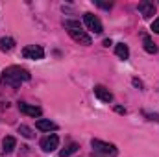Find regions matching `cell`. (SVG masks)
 Returning <instances> with one entry per match:
<instances>
[{
  "mask_svg": "<svg viewBox=\"0 0 159 157\" xmlns=\"http://www.w3.org/2000/svg\"><path fill=\"white\" fill-rule=\"evenodd\" d=\"M94 96H96L98 100L106 102V104H111V102H113V92H111L109 89H106L104 85H96V87H94Z\"/></svg>",
  "mask_w": 159,
  "mask_h": 157,
  "instance_id": "52a82bcc",
  "label": "cell"
},
{
  "mask_svg": "<svg viewBox=\"0 0 159 157\" xmlns=\"http://www.w3.org/2000/svg\"><path fill=\"white\" fill-rule=\"evenodd\" d=\"M2 146H4V152L6 154H11L13 150H15V146H17V141H15V137H4V141H2Z\"/></svg>",
  "mask_w": 159,
  "mask_h": 157,
  "instance_id": "7c38bea8",
  "label": "cell"
},
{
  "mask_svg": "<svg viewBox=\"0 0 159 157\" xmlns=\"http://www.w3.org/2000/svg\"><path fill=\"white\" fill-rule=\"evenodd\" d=\"M115 54L119 56L120 59H128V57H129V48H128L124 43H119V44L115 46Z\"/></svg>",
  "mask_w": 159,
  "mask_h": 157,
  "instance_id": "5bb4252c",
  "label": "cell"
},
{
  "mask_svg": "<svg viewBox=\"0 0 159 157\" xmlns=\"http://www.w3.org/2000/svg\"><path fill=\"white\" fill-rule=\"evenodd\" d=\"M133 85H135V87H139V89H143V81H139L137 78H133Z\"/></svg>",
  "mask_w": 159,
  "mask_h": 157,
  "instance_id": "44dd1931",
  "label": "cell"
},
{
  "mask_svg": "<svg viewBox=\"0 0 159 157\" xmlns=\"http://www.w3.org/2000/svg\"><path fill=\"white\" fill-rule=\"evenodd\" d=\"M65 28H81L80 20H65Z\"/></svg>",
  "mask_w": 159,
  "mask_h": 157,
  "instance_id": "e0dca14e",
  "label": "cell"
},
{
  "mask_svg": "<svg viewBox=\"0 0 159 157\" xmlns=\"http://www.w3.org/2000/svg\"><path fill=\"white\" fill-rule=\"evenodd\" d=\"M94 4H96V6H100V7H104V9H111V7H113V4H111V2H109V4H106V2H100V0H96Z\"/></svg>",
  "mask_w": 159,
  "mask_h": 157,
  "instance_id": "ac0fdd59",
  "label": "cell"
},
{
  "mask_svg": "<svg viewBox=\"0 0 159 157\" xmlns=\"http://www.w3.org/2000/svg\"><path fill=\"white\" fill-rule=\"evenodd\" d=\"M15 48V39H11V37H2L0 39V50L2 52H11Z\"/></svg>",
  "mask_w": 159,
  "mask_h": 157,
  "instance_id": "4fadbf2b",
  "label": "cell"
},
{
  "mask_svg": "<svg viewBox=\"0 0 159 157\" xmlns=\"http://www.w3.org/2000/svg\"><path fill=\"white\" fill-rule=\"evenodd\" d=\"M91 146L94 148V154H100V155H117V146L111 144V142H104L100 139H93L91 141Z\"/></svg>",
  "mask_w": 159,
  "mask_h": 157,
  "instance_id": "7a4b0ae2",
  "label": "cell"
},
{
  "mask_svg": "<svg viewBox=\"0 0 159 157\" xmlns=\"http://www.w3.org/2000/svg\"><path fill=\"white\" fill-rule=\"evenodd\" d=\"M80 150V144H76V142H70L67 148H63L61 152H59V157H70L72 154H76Z\"/></svg>",
  "mask_w": 159,
  "mask_h": 157,
  "instance_id": "9a60e30c",
  "label": "cell"
},
{
  "mask_svg": "<svg viewBox=\"0 0 159 157\" xmlns=\"http://www.w3.org/2000/svg\"><path fill=\"white\" fill-rule=\"evenodd\" d=\"M67 32H69V35L76 41V43L83 44V46H89V44L93 43L91 35H89L85 30H81V28H67Z\"/></svg>",
  "mask_w": 159,
  "mask_h": 157,
  "instance_id": "3957f363",
  "label": "cell"
},
{
  "mask_svg": "<svg viewBox=\"0 0 159 157\" xmlns=\"http://www.w3.org/2000/svg\"><path fill=\"white\" fill-rule=\"evenodd\" d=\"M143 46H144V50H146L148 54H157V46H156V43L152 41L150 35H144V37H143Z\"/></svg>",
  "mask_w": 159,
  "mask_h": 157,
  "instance_id": "8fae6325",
  "label": "cell"
},
{
  "mask_svg": "<svg viewBox=\"0 0 159 157\" xmlns=\"http://www.w3.org/2000/svg\"><path fill=\"white\" fill-rule=\"evenodd\" d=\"M139 11H141V15L144 19H150V17L156 15V6H154V2L143 0V2H139Z\"/></svg>",
  "mask_w": 159,
  "mask_h": 157,
  "instance_id": "9c48e42d",
  "label": "cell"
},
{
  "mask_svg": "<svg viewBox=\"0 0 159 157\" xmlns=\"http://www.w3.org/2000/svg\"><path fill=\"white\" fill-rule=\"evenodd\" d=\"M22 56L26 59H43L44 57V50L39 44H28V46L22 48Z\"/></svg>",
  "mask_w": 159,
  "mask_h": 157,
  "instance_id": "8992f818",
  "label": "cell"
},
{
  "mask_svg": "<svg viewBox=\"0 0 159 157\" xmlns=\"http://www.w3.org/2000/svg\"><path fill=\"white\" fill-rule=\"evenodd\" d=\"M111 44H113V43H111V39H104V46H107V48H109Z\"/></svg>",
  "mask_w": 159,
  "mask_h": 157,
  "instance_id": "7402d4cb",
  "label": "cell"
},
{
  "mask_svg": "<svg viewBox=\"0 0 159 157\" xmlns=\"http://www.w3.org/2000/svg\"><path fill=\"white\" fill-rule=\"evenodd\" d=\"M30 72L26 70V69H22V67H17V65H13V67H7L4 72H2V83L4 85H9V87H19L20 83H24V81H30Z\"/></svg>",
  "mask_w": 159,
  "mask_h": 157,
  "instance_id": "6da1fadb",
  "label": "cell"
},
{
  "mask_svg": "<svg viewBox=\"0 0 159 157\" xmlns=\"http://www.w3.org/2000/svg\"><path fill=\"white\" fill-rule=\"evenodd\" d=\"M83 22H85V26H87L91 32H94V34H102V32H104V26H102L100 19H98L96 15H93V13H83Z\"/></svg>",
  "mask_w": 159,
  "mask_h": 157,
  "instance_id": "5b68a950",
  "label": "cell"
},
{
  "mask_svg": "<svg viewBox=\"0 0 159 157\" xmlns=\"http://www.w3.org/2000/svg\"><path fill=\"white\" fill-rule=\"evenodd\" d=\"M152 32H154V34H159V17L152 22Z\"/></svg>",
  "mask_w": 159,
  "mask_h": 157,
  "instance_id": "d6986e66",
  "label": "cell"
},
{
  "mask_svg": "<svg viewBox=\"0 0 159 157\" xmlns=\"http://www.w3.org/2000/svg\"><path fill=\"white\" fill-rule=\"evenodd\" d=\"M41 150L43 152H46V154H50V152H54L57 146H59V137L56 135V133H50V135H46V137H43L39 142Z\"/></svg>",
  "mask_w": 159,
  "mask_h": 157,
  "instance_id": "277c9868",
  "label": "cell"
},
{
  "mask_svg": "<svg viewBox=\"0 0 159 157\" xmlns=\"http://www.w3.org/2000/svg\"><path fill=\"white\" fill-rule=\"evenodd\" d=\"M19 111L28 115V117H34V118H39L43 115V109L37 107V105H30V104H19Z\"/></svg>",
  "mask_w": 159,
  "mask_h": 157,
  "instance_id": "ba28073f",
  "label": "cell"
},
{
  "mask_svg": "<svg viewBox=\"0 0 159 157\" xmlns=\"http://www.w3.org/2000/svg\"><path fill=\"white\" fill-rule=\"evenodd\" d=\"M35 128H37L39 131H56V129H57V124L52 122V120H46V118H39V120L35 122Z\"/></svg>",
  "mask_w": 159,
  "mask_h": 157,
  "instance_id": "30bf717a",
  "label": "cell"
},
{
  "mask_svg": "<svg viewBox=\"0 0 159 157\" xmlns=\"http://www.w3.org/2000/svg\"><path fill=\"white\" fill-rule=\"evenodd\" d=\"M19 133H20L22 137H26V139H34V137H35V133L32 131V128H28L26 124H20V126H19Z\"/></svg>",
  "mask_w": 159,
  "mask_h": 157,
  "instance_id": "2e32d148",
  "label": "cell"
},
{
  "mask_svg": "<svg viewBox=\"0 0 159 157\" xmlns=\"http://www.w3.org/2000/svg\"><path fill=\"white\" fill-rule=\"evenodd\" d=\"M91 157H98V155H94V154H93V155H91Z\"/></svg>",
  "mask_w": 159,
  "mask_h": 157,
  "instance_id": "603a6c76",
  "label": "cell"
},
{
  "mask_svg": "<svg viewBox=\"0 0 159 157\" xmlns=\"http://www.w3.org/2000/svg\"><path fill=\"white\" fill-rule=\"evenodd\" d=\"M115 111H117L119 115H126V109H124V107H120V105H115Z\"/></svg>",
  "mask_w": 159,
  "mask_h": 157,
  "instance_id": "ffe728a7",
  "label": "cell"
}]
</instances>
